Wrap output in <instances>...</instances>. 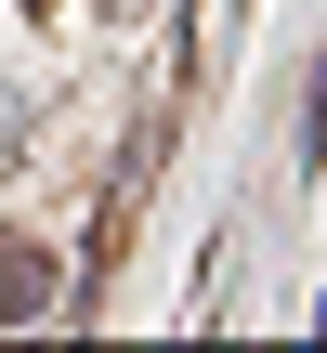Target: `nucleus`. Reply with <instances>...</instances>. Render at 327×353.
<instances>
[{
  "label": "nucleus",
  "instance_id": "f257e3e1",
  "mask_svg": "<svg viewBox=\"0 0 327 353\" xmlns=\"http://www.w3.org/2000/svg\"><path fill=\"white\" fill-rule=\"evenodd\" d=\"M39 275H52V262H39V249H0V327H13V314H39V301H52V288H39Z\"/></svg>",
  "mask_w": 327,
  "mask_h": 353
},
{
  "label": "nucleus",
  "instance_id": "f03ea898",
  "mask_svg": "<svg viewBox=\"0 0 327 353\" xmlns=\"http://www.w3.org/2000/svg\"><path fill=\"white\" fill-rule=\"evenodd\" d=\"M315 144H327V79H315Z\"/></svg>",
  "mask_w": 327,
  "mask_h": 353
}]
</instances>
